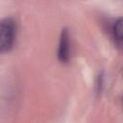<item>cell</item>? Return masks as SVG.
Returning a JSON list of instances; mask_svg holds the SVG:
<instances>
[{
    "mask_svg": "<svg viewBox=\"0 0 123 123\" xmlns=\"http://www.w3.org/2000/svg\"><path fill=\"white\" fill-rule=\"evenodd\" d=\"M15 26L14 22L10 19L0 21V52L9 51L14 41Z\"/></svg>",
    "mask_w": 123,
    "mask_h": 123,
    "instance_id": "6da1fadb",
    "label": "cell"
},
{
    "mask_svg": "<svg viewBox=\"0 0 123 123\" xmlns=\"http://www.w3.org/2000/svg\"><path fill=\"white\" fill-rule=\"evenodd\" d=\"M58 58L62 62H68L70 58V39L68 31L66 29L62 30V32L61 33L58 48Z\"/></svg>",
    "mask_w": 123,
    "mask_h": 123,
    "instance_id": "7a4b0ae2",
    "label": "cell"
},
{
    "mask_svg": "<svg viewBox=\"0 0 123 123\" xmlns=\"http://www.w3.org/2000/svg\"><path fill=\"white\" fill-rule=\"evenodd\" d=\"M111 32H112V36L115 42L118 45H121V41H122V19L121 18H118V20L114 22Z\"/></svg>",
    "mask_w": 123,
    "mask_h": 123,
    "instance_id": "3957f363",
    "label": "cell"
}]
</instances>
